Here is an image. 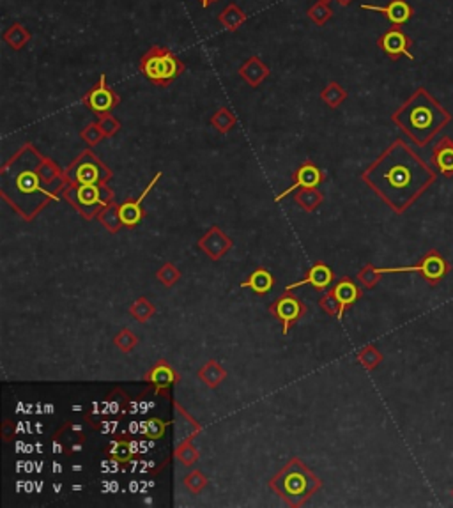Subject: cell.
<instances>
[{"label":"cell","instance_id":"cell-1","mask_svg":"<svg viewBox=\"0 0 453 508\" xmlns=\"http://www.w3.org/2000/svg\"><path fill=\"white\" fill-rule=\"evenodd\" d=\"M368 188L397 215H404L437 181V172L402 139L388 145L361 174Z\"/></svg>","mask_w":453,"mask_h":508},{"label":"cell","instance_id":"cell-2","mask_svg":"<svg viewBox=\"0 0 453 508\" xmlns=\"http://www.w3.org/2000/svg\"><path fill=\"white\" fill-rule=\"evenodd\" d=\"M45 156L39 154L32 144H25L0 170V194L25 218H32L57 195L45 188L39 176Z\"/></svg>","mask_w":453,"mask_h":508},{"label":"cell","instance_id":"cell-3","mask_svg":"<svg viewBox=\"0 0 453 508\" xmlns=\"http://www.w3.org/2000/svg\"><path fill=\"white\" fill-rule=\"evenodd\" d=\"M452 119L450 112L425 87H418L391 115L393 125L418 147H427Z\"/></svg>","mask_w":453,"mask_h":508},{"label":"cell","instance_id":"cell-4","mask_svg":"<svg viewBox=\"0 0 453 508\" xmlns=\"http://www.w3.org/2000/svg\"><path fill=\"white\" fill-rule=\"evenodd\" d=\"M271 487L291 505H302L308 496L321 487V482L307 466H303V462L292 460L287 467H284V471L278 473V477H275Z\"/></svg>","mask_w":453,"mask_h":508},{"label":"cell","instance_id":"cell-5","mask_svg":"<svg viewBox=\"0 0 453 508\" xmlns=\"http://www.w3.org/2000/svg\"><path fill=\"white\" fill-rule=\"evenodd\" d=\"M139 70L154 85L169 87L186 71V64L170 48L154 45L140 57Z\"/></svg>","mask_w":453,"mask_h":508},{"label":"cell","instance_id":"cell-6","mask_svg":"<svg viewBox=\"0 0 453 508\" xmlns=\"http://www.w3.org/2000/svg\"><path fill=\"white\" fill-rule=\"evenodd\" d=\"M63 195L85 218L97 216L101 209L114 202V194L107 184H66Z\"/></svg>","mask_w":453,"mask_h":508},{"label":"cell","instance_id":"cell-7","mask_svg":"<svg viewBox=\"0 0 453 508\" xmlns=\"http://www.w3.org/2000/svg\"><path fill=\"white\" fill-rule=\"evenodd\" d=\"M68 184H107L112 172L92 151H83L64 172Z\"/></svg>","mask_w":453,"mask_h":508},{"label":"cell","instance_id":"cell-8","mask_svg":"<svg viewBox=\"0 0 453 508\" xmlns=\"http://www.w3.org/2000/svg\"><path fill=\"white\" fill-rule=\"evenodd\" d=\"M384 275L386 273H418L422 275L423 280L430 285L436 287L439 285L444 278L450 275L452 264L448 263L443 257V253L439 250H429L425 255L420 259L418 264L415 266H402V268H380Z\"/></svg>","mask_w":453,"mask_h":508},{"label":"cell","instance_id":"cell-9","mask_svg":"<svg viewBox=\"0 0 453 508\" xmlns=\"http://www.w3.org/2000/svg\"><path fill=\"white\" fill-rule=\"evenodd\" d=\"M82 103L85 105L90 112H94L97 117H101V115L112 112L121 103V96H119L114 89L108 87L107 75L103 73V75L100 76V82L83 96Z\"/></svg>","mask_w":453,"mask_h":508},{"label":"cell","instance_id":"cell-10","mask_svg":"<svg viewBox=\"0 0 453 508\" xmlns=\"http://www.w3.org/2000/svg\"><path fill=\"white\" fill-rule=\"evenodd\" d=\"M378 46L391 60H398L400 57L409 60L415 59L411 53L412 39L404 31H400V27H391L390 31L384 32L378 39Z\"/></svg>","mask_w":453,"mask_h":508},{"label":"cell","instance_id":"cell-11","mask_svg":"<svg viewBox=\"0 0 453 508\" xmlns=\"http://www.w3.org/2000/svg\"><path fill=\"white\" fill-rule=\"evenodd\" d=\"M270 310L273 312L275 317L280 319L282 324H284V329H282V332H284V335H287V333L291 332L292 324L303 317L304 312H307V307H304L296 296L285 294V296L278 297V300L271 305Z\"/></svg>","mask_w":453,"mask_h":508},{"label":"cell","instance_id":"cell-12","mask_svg":"<svg viewBox=\"0 0 453 508\" xmlns=\"http://www.w3.org/2000/svg\"><path fill=\"white\" fill-rule=\"evenodd\" d=\"M363 11H374V13H380L388 21L391 23V27H402L407 23L415 14L411 4L407 0H390L386 6H372V4H361Z\"/></svg>","mask_w":453,"mask_h":508},{"label":"cell","instance_id":"cell-13","mask_svg":"<svg viewBox=\"0 0 453 508\" xmlns=\"http://www.w3.org/2000/svg\"><path fill=\"white\" fill-rule=\"evenodd\" d=\"M322 181H324V174H322V170L319 169L315 163L304 162L303 165L294 172V183H292V186L287 188L284 194L278 195L277 202H280L282 199L287 197V195L292 194L294 190H299V188H317Z\"/></svg>","mask_w":453,"mask_h":508},{"label":"cell","instance_id":"cell-14","mask_svg":"<svg viewBox=\"0 0 453 508\" xmlns=\"http://www.w3.org/2000/svg\"><path fill=\"white\" fill-rule=\"evenodd\" d=\"M161 176H163L161 172L156 174V176L151 179V183L147 184L146 190L142 191V195H140V197L137 199V201H128V202H124V204L119 206V215H121L122 223H124L126 227H135V225H139L140 221H142V218H144V209H142L144 199H146L147 195L151 194V190L156 186V184H158V181L161 179Z\"/></svg>","mask_w":453,"mask_h":508},{"label":"cell","instance_id":"cell-15","mask_svg":"<svg viewBox=\"0 0 453 508\" xmlns=\"http://www.w3.org/2000/svg\"><path fill=\"white\" fill-rule=\"evenodd\" d=\"M333 278H335V275H333V270L328 264L315 263L314 266L308 270L307 277H304L303 280L287 285V290L303 287V285H311V287L317 290H326L333 284Z\"/></svg>","mask_w":453,"mask_h":508},{"label":"cell","instance_id":"cell-16","mask_svg":"<svg viewBox=\"0 0 453 508\" xmlns=\"http://www.w3.org/2000/svg\"><path fill=\"white\" fill-rule=\"evenodd\" d=\"M329 292H331L333 296H335V300L339 301L340 310H339V315H336V319H339V321H342L343 314H346L347 308L353 307V305L361 297L360 287H358L356 282L351 280V278H342L339 284L333 285V289L329 290Z\"/></svg>","mask_w":453,"mask_h":508},{"label":"cell","instance_id":"cell-17","mask_svg":"<svg viewBox=\"0 0 453 508\" xmlns=\"http://www.w3.org/2000/svg\"><path fill=\"white\" fill-rule=\"evenodd\" d=\"M432 165L441 176L453 177V139L450 137H443L432 149Z\"/></svg>","mask_w":453,"mask_h":508},{"label":"cell","instance_id":"cell-18","mask_svg":"<svg viewBox=\"0 0 453 508\" xmlns=\"http://www.w3.org/2000/svg\"><path fill=\"white\" fill-rule=\"evenodd\" d=\"M270 75V66L257 55L248 57V59L241 64V68H239V76H241L246 82V85H250L252 89H257Z\"/></svg>","mask_w":453,"mask_h":508},{"label":"cell","instance_id":"cell-19","mask_svg":"<svg viewBox=\"0 0 453 508\" xmlns=\"http://www.w3.org/2000/svg\"><path fill=\"white\" fill-rule=\"evenodd\" d=\"M198 246H201V248L204 250V252L208 253L213 260H218V259H222L223 253L230 248L232 241H230V238H227V236L223 234L218 227H213L211 231H209L208 234H206L204 238L198 241Z\"/></svg>","mask_w":453,"mask_h":508},{"label":"cell","instance_id":"cell-20","mask_svg":"<svg viewBox=\"0 0 453 508\" xmlns=\"http://www.w3.org/2000/svg\"><path fill=\"white\" fill-rule=\"evenodd\" d=\"M147 383H151L154 386L156 393H161L166 388L172 386L174 383H177V374L174 372L172 366L165 361H159L158 365H154L151 369V372L146 376Z\"/></svg>","mask_w":453,"mask_h":508},{"label":"cell","instance_id":"cell-21","mask_svg":"<svg viewBox=\"0 0 453 508\" xmlns=\"http://www.w3.org/2000/svg\"><path fill=\"white\" fill-rule=\"evenodd\" d=\"M2 39H4V43H7V46H9L11 50H14V52H20V50H23L25 46L28 45V41L32 39V34L23 23H20V21H14L11 27H7L6 31H4Z\"/></svg>","mask_w":453,"mask_h":508},{"label":"cell","instance_id":"cell-22","mask_svg":"<svg viewBox=\"0 0 453 508\" xmlns=\"http://www.w3.org/2000/svg\"><path fill=\"white\" fill-rule=\"evenodd\" d=\"M239 285H241L243 289H252L255 294L264 296V294H267L271 289H273L275 277L271 275V271L266 270V268H259V270H255L252 275H250L248 280H245Z\"/></svg>","mask_w":453,"mask_h":508},{"label":"cell","instance_id":"cell-23","mask_svg":"<svg viewBox=\"0 0 453 508\" xmlns=\"http://www.w3.org/2000/svg\"><path fill=\"white\" fill-rule=\"evenodd\" d=\"M248 16L245 11L238 6V4H228L227 7H223L222 13L218 14V21L223 28L228 32H235L238 28H241V25L246 23Z\"/></svg>","mask_w":453,"mask_h":508},{"label":"cell","instance_id":"cell-24","mask_svg":"<svg viewBox=\"0 0 453 508\" xmlns=\"http://www.w3.org/2000/svg\"><path fill=\"white\" fill-rule=\"evenodd\" d=\"M39 176H41L43 183L48 184V186L64 188V184H68L60 166L57 165L55 162H52L50 158H43L41 166H39Z\"/></svg>","mask_w":453,"mask_h":508},{"label":"cell","instance_id":"cell-25","mask_svg":"<svg viewBox=\"0 0 453 508\" xmlns=\"http://www.w3.org/2000/svg\"><path fill=\"white\" fill-rule=\"evenodd\" d=\"M347 96H349V94H347V90L343 89L339 82H329L321 92V100L324 101L329 108H339L340 105L347 100Z\"/></svg>","mask_w":453,"mask_h":508},{"label":"cell","instance_id":"cell-26","mask_svg":"<svg viewBox=\"0 0 453 508\" xmlns=\"http://www.w3.org/2000/svg\"><path fill=\"white\" fill-rule=\"evenodd\" d=\"M198 377H201V379L204 381L209 388H216L223 379H225L227 372H225V369L220 365V363L209 361L208 365L202 366V370L198 372Z\"/></svg>","mask_w":453,"mask_h":508},{"label":"cell","instance_id":"cell-27","mask_svg":"<svg viewBox=\"0 0 453 508\" xmlns=\"http://www.w3.org/2000/svg\"><path fill=\"white\" fill-rule=\"evenodd\" d=\"M235 122H238V119H235L234 112L227 107L218 108V110H216V114H213V117H211V126L220 133L230 132V129L235 126Z\"/></svg>","mask_w":453,"mask_h":508},{"label":"cell","instance_id":"cell-28","mask_svg":"<svg viewBox=\"0 0 453 508\" xmlns=\"http://www.w3.org/2000/svg\"><path fill=\"white\" fill-rule=\"evenodd\" d=\"M322 202V194L317 188H299L296 194V204H299L304 211H315Z\"/></svg>","mask_w":453,"mask_h":508},{"label":"cell","instance_id":"cell-29","mask_svg":"<svg viewBox=\"0 0 453 508\" xmlns=\"http://www.w3.org/2000/svg\"><path fill=\"white\" fill-rule=\"evenodd\" d=\"M307 14L315 25L322 27V25H326L333 18V9L328 2H321V0H319V2L311 4V6L308 7Z\"/></svg>","mask_w":453,"mask_h":508},{"label":"cell","instance_id":"cell-30","mask_svg":"<svg viewBox=\"0 0 453 508\" xmlns=\"http://www.w3.org/2000/svg\"><path fill=\"white\" fill-rule=\"evenodd\" d=\"M97 218H100L101 223H103L110 232H117L119 228H121V225H124L121 220V215H119V206H115L114 202L108 204L107 208L101 209V213L97 215Z\"/></svg>","mask_w":453,"mask_h":508},{"label":"cell","instance_id":"cell-31","mask_svg":"<svg viewBox=\"0 0 453 508\" xmlns=\"http://www.w3.org/2000/svg\"><path fill=\"white\" fill-rule=\"evenodd\" d=\"M383 271H380V268L372 266V264H367V266L363 268V270L358 273V282H360L361 285H363L365 289L372 290L375 289V285L379 284L380 278H383Z\"/></svg>","mask_w":453,"mask_h":508},{"label":"cell","instance_id":"cell-32","mask_svg":"<svg viewBox=\"0 0 453 508\" xmlns=\"http://www.w3.org/2000/svg\"><path fill=\"white\" fill-rule=\"evenodd\" d=\"M358 361L367 370H374L383 363V354L375 346H367L358 353Z\"/></svg>","mask_w":453,"mask_h":508},{"label":"cell","instance_id":"cell-33","mask_svg":"<svg viewBox=\"0 0 453 508\" xmlns=\"http://www.w3.org/2000/svg\"><path fill=\"white\" fill-rule=\"evenodd\" d=\"M110 455L114 457V459H117L119 462H129L133 457L129 441H126V439H115L110 446Z\"/></svg>","mask_w":453,"mask_h":508},{"label":"cell","instance_id":"cell-34","mask_svg":"<svg viewBox=\"0 0 453 508\" xmlns=\"http://www.w3.org/2000/svg\"><path fill=\"white\" fill-rule=\"evenodd\" d=\"M129 312H132V315L137 319V321L146 322L147 319H149L151 315L154 314V307H152V305L146 300V297H139V300H137L135 303L132 305Z\"/></svg>","mask_w":453,"mask_h":508},{"label":"cell","instance_id":"cell-35","mask_svg":"<svg viewBox=\"0 0 453 508\" xmlns=\"http://www.w3.org/2000/svg\"><path fill=\"white\" fill-rule=\"evenodd\" d=\"M80 137H82L83 142H85L87 145H90V147L96 144H100L103 139H107V137H105V133L101 132V128L97 122H90L85 129H82Z\"/></svg>","mask_w":453,"mask_h":508},{"label":"cell","instance_id":"cell-36","mask_svg":"<svg viewBox=\"0 0 453 508\" xmlns=\"http://www.w3.org/2000/svg\"><path fill=\"white\" fill-rule=\"evenodd\" d=\"M97 125H100L101 132L105 133V137H114L117 135L119 129H121V122H119L117 117H114V115L108 112V114H103L100 117V121H97Z\"/></svg>","mask_w":453,"mask_h":508},{"label":"cell","instance_id":"cell-37","mask_svg":"<svg viewBox=\"0 0 453 508\" xmlns=\"http://www.w3.org/2000/svg\"><path fill=\"white\" fill-rule=\"evenodd\" d=\"M137 342H139V339H137L129 329H122V332H119L117 337H115V346L121 351H124V353L132 351L133 347L137 346Z\"/></svg>","mask_w":453,"mask_h":508},{"label":"cell","instance_id":"cell-38","mask_svg":"<svg viewBox=\"0 0 453 508\" xmlns=\"http://www.w3.org/2000/svg\"><path fill=\"white\" fill-rule=\"evenodd\" d=\"M184 484H186V487L190 489L191 492H201L202 489L206 487V484H208V478H206L201 471L195 470L184 478Z\"/></svg>","mask_w":453,"mask_h":508},{"label":"cell","instance_id":"cell-39","mask_svg":"<svg viewBox=\"0 0 453 508\" xmlns=\"http://www.w3.org/2000/svg\"><path fill=\"white\" fill-rule=\"evenodd\" d=\"M156 277L163 282V285L170 287V285H174L177 280H179V271L176 270V266H174V264H165V266L158 271V275H156Z\"/></svg>","mask_w":453,"mask_h":508},{"label":"cell","instance_id":"cell-40","mask_svg":"<svg viewBox=\"0 0 453 508\" xmlns=\"http://www.w3.org/2000/svg\"><path fill=\"white\" fill-rule=\"evenodd\" d=\"M166 425H169V423L161 422V420H158V418L147 420V438L159 439L163 434H165Z\"/></svg>","mask_w":453,"mask_h":508},{"label":"cell","instance_id":"cell-41","mask_svg":"<svg viewBox=\"0 0 453 508\" xmlns=\"http://www.w3.org/2000/svg\"><path fill=\"white\" fill-rule=\"evenodd\" d=\"M319 305H321V308L328 315H335V317L339 315V310H340L339 301L335 300V296H333L331 292H328L326 296H322L321 300H319Z\"/></svg>","mask_w":453,"mask_h":508},{"label":"cell","instance_id":"cell-42","mask_svg":"<svg viewBox=\"0 0 453 508\" xmlns=\"http://www.w3.org/2000/svg\"><path fill=\"white\" fill-rule=\"evenodd\" d=\"M177 457H179L181 462L186 464V466H190V464H193L195 460H197L198 453H197V450L191 448L190 443H184V445L177 450Z\"/></svg>","mask_w":453,"mask_h":508},{"label":"cell","instance_id":"cell-43","mask_svg":"<svg viewBox=\"0 0 453 508\" xmlns=\"http://www.w3.org/2000/svg\"><path fill=\"white\" fill-rule=\"evenodd\" d=\"M140 489H142V487H139V482H137V480H133L132 484H129V491H132V492H140Z\"/></svg>","mask_w":453,"mask_h":508},{"label":"cell","instance_id":"cell-44","mask_svg":"<svg viewBox=\"0 0 453 508\" xmlns=\"http://www.w3.org/2000/svg\"><path fill=\"white\" fill-rule=\"evenodd\" d=\"M215 2H218V0H201V6L204 7V9H208V7Z\"/></svg>","mask_w":453,"mask_h":508},{"label":"cell","instance_id":"cell-45","mask_svg":"<svg viewBox=\"0 0 453 508\" xmlns=\"http://www.w3.org/2000/svg\"><path fill=\"white\" fill-rule=\"evenodd\" d=\"M354 0H336V4H339L340 7H347V6H351Z\"/></svg>","mask_w":453,"mask_h":508},{"label":"cell","instance_id":"cell-46","mask_svg":"<svg viewBox=\"0 0 453 508\" xmlns=\"http://www.w3.org/2000/svg\"><path fill=\"white\" fill-rule=\"evenodd\" d=\"M25 466H27L25 467V471H27V473H32V466H36V464L32 462V460H25Z\"/></svg>","mask_w":453,"mask_h":508},{"label":"cell","instance_id":"cell-47","mask_svg":"<svg viewBox=\"0 0 453 508\" xmlns=\"http://www.w3.org/2000/svg\"><path fill=\"white\" fill-rule=\"evenodd\" d=\"M53 473H63V466L59 462H53Z\"/></svg>","mask_w":453,"mask_h":508},{"label":"cell","instance_id":"cell-48","mask_svg":"<svg viewBox=\"0 0 453 508\" xmlns=\"http://www.w3.org/2000/svg\"><path fill=\"white\" fill-rule=\"evenodd\" d=\"M25 491L27 492L34 491V482H27V484H25Z\"/></svg>","mask_w":453,"mask_h":508},{"label":"cell","instance_id":"cell-49","mask_svg":"<svg viewBox=\"0 0 453 508\" xmlns=\"http://www.w3.org/2000/svg\"><path fill=\"white\" fill-rule=\"evenodd\" d=\"M45 413H46V415H52V413H53V404H46L45 406Z\"/></svg>","mask_w":453,"mask_h":508},{"label":"cell","instance_id":"cell-50","mask_svg":"<svg viewBox=\"0 0 453 508\" xmlns=\"http://www.w3.org/2000/svg\"><path fill=\"white\" fill-rule=\"evenodd\" d=\"M53 452L60 453V452H63V446H60L59 443H53Z\"/></svg>","mask_w":453,"mask_h":508},{"label":"cell","instance_id":"cell-51","mask_svg":"<svg viewBox=\"0 0 453 508\" xmlns=\"http://www.w3.org/2000/svg\"><path fill=\"white\" fill-rule=\"evenodd\" d=\"M34 425H36V433H38V434H41V430H43L41 423H34Z\"/></svg>","mask_w":453,"mask_h":508},{"label":"cell","instance_id":"cell-52","mask_svg":"<svg viewBox=\"0 0 453 508\" xmlns=\"http://www.w3.org/2000/svg\"><path fill=\"white\" fill-rule=\"evenodd\" d=\"M60 489H63V485H60V484L53 485V491H55V492H60Z\"/></svg>","mask_w":453,"mask_h":508},{"label":"cell","instance_id":"cell-53","mask_svg":"<svg viewBox=\"0 0 453 508\" xmlns=\"http://www.w3.org/2000/svg\"><path fill=\"white\" fill-rule=\"evenodd\" d=\"M21 489H23V482H21V480H20V482H18V487H16V491H18V492H21Z\"/></svg>","mask_w":453,"mask_h":508},{"label":"cell","instance_id":"cell-54","mask_svg":"<svg viewBox=\"0 0 453 508\" xmlns=\"http://www.w3.org/2000/svg\"><path fill=\"white\" fill-rule=\"evenodd\" d=\"M71 450H73V452H80V450H82V445H75Z\"/></svg>","mask_w":453,"mask_h":508},{"label":"cell","instance_id":"cell-55","mask_svg":"<svg viewBox=\"0 0 453 508\" xmlns=\"http://www.w3.org/2000/svg\"><path fill=\"white\" fill-rule=\"evenodd\" d=\"M82 470H83V467L80 466V464H75V466H73V471H82Z\"/></svg>","mask_w":453,"mask_h":508},{"label":"cell","instance_id":"cell-56","mask_svg":"<svg viewBox=\"0 0 453 508\" xmlns=\"http://www.w3.org/2000/svg\"><path fill=\"white\" fill-rule=\"evenodd\" d=\"M321 2H328V4H329V2H331V0H321Z\"/></svg>","mask_w":453,"mask_h":508},{"label":"cell","instance_id":"cell-57","mask_svg":"<svg viewBox=\"0 0 453 508\" xmlns=\"http://www.w3.org/2000/svg\"><path fill=\"white\" fill-rule=\"evenodd\" d=\"M452 498H453V487H452Z\"/></svg>","mask_w":453,"mask_h":508}]
</instances>
